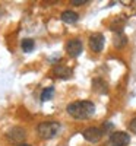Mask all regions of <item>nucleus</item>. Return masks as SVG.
Segmentation results:
<instances>
[{"label":"nucleus","mask_w":136,"mask_h":146,"mask_svg":"<svg viewBox=\"0 0 136 146\" xmlns=\"http://www.w3.org/2000/svg\"><path fill=\"white\" fill-rule=\"evenodd\" d=\"M66 111L76 120H86L95 114V105L91 101H75L66 107Z\"/></svg>","instance_id":"nucleus-1"},{"label":"nucleus","mask_w":136,"mask_h":146,"mask_svg":"<svg viewBox=\"0 0 136 146\" xmlns=\"http://www.w3.org/2000/svg\"><path fill=\"white\" fill-rule=\"evenodd\" d=\"M18 146H31V145H28V143H21V145H18Z\"/></svg>","instance_id":"nucleus-16"},{"label":"nucleus","mask_w":136,"mask_h":146,"mask_svg":"<svg viewBox=\"0 0 136 146\" xmlns=\"http://www.w3.org/2000/svg\"><path fill=\"white\" fill-rule=\"evenodd\" d=\"M53 95H54V88L53 86H48V88H45L43 92H41V101L43 102H45V101H50L51 98H53Z\"/></svg>","instance_id":"nucleus-13"},{"label":"nucleus","mask_w":136,"mask_h":146,"mask_svg":"<svg viewBox=\"0 0 136 146\" xmlns=\"http://www.w3.org/2000/svg\"><path fill=\"white\" fill-rule=\"evenodd\" d=\"M92 91L97 94H107L108 92V85L105 80H103L101 78H95L92 79Z\"/></svg>","instance_id":"nucleus-9"},{"label":"nucleus","mask_w":136,"mask_h":146,"mask_svg":"<svg viewBox=\"0 0 136 146\" xmlns=\"http://www.w3.org/2000/svg\"><path fill=\"white\" fill-rule=\"evenodd\" d=\"M66 51H67V54H69L70 57H73V58L78 57V56H81L82 51H83V44H82V41L78 40V38L70 40V41L66 44Z\"/></svg>","instance_id":"nucleus-6"},{"label":"nucleus","mask_w":136,"mask_h":146,"mask_svg":"<svg viewBox=\"0 0 136 146\" xmlns=\"http://www.w3.org/2000/svg\"><path fill=\"white\" fill-rule=\"evenodd\" d=\"M104 35L100 34V32H95L89 36V47H91V50L95 51V53H100L103 51V48H104Z\"/></svg>","instance_id":"nucleus-7"},{"label":"nucleus","mask_w":136,"mask_h":146,"mask_svg":"<svg viewBox=\"0 0 136 146\" xmlns=\"http://www.w3.org/2000/svg\"><path fill=\"white\" fill-rule=\"evenodd\" d=\"M129 129H130V131L132 133H135V135H136V117L130 121V123H129Z\"/></svg>","instance_id":"nucleus-15"},{"label":"nucleus","mask_w":136,"mask_h":146,"mask_svg":"<svg viewBox=\"0 0 136 146\" xmlns=\"http://www.w3.org/2000/svg\"><path fill=\"white\" fill-rule=\"evenodd\" d=\"M113 44L116 48H121V47H125L127 44V36L125 35V32L120 31V32H116L114 35V38H113Z\"/></svg>","instance_id":"nucleus-11"},{"label":"nucleus","mask_w":136,"mask_h":146,"mask_svg":"<svg viewBox=\"0 0 136 146\" xmlns=\"http://www.w3.org/2000/svg\"><path fill=\"white\" fill-rule=\"evenodd\" d=\"M53 75L59 79H70L72 75H73V70L63 66V64H57L53 67Z\"/></svg>","instance_id":"nucleus-8"},{"label":"nucleus","mask_w":136,"mask_h":146,"mask_svg":"<svg viewBox=\"0 0 136 146\" xmlns=\"http://www.w3.org/2000/svg\"><path fill=\"white\" fill-rule=\"evenodd\" d=\"M86 3H88V0H72L70 2V5H73V6H82Z\"/></svg>","instance_id":"nucleus-14"},{"label":"nucleus","mask_w":136,"mask_h":146,"mask_svg":"<svg viewBox=\"0 0 136 146\" xmlns=\"http://www.w3.org/2000/svg\"><path fill=\"white\" fill-rule=\"evenodd\" d=\"M129 142H130V136L126 131H114L110 135L107 146H127Z\"/></svg>","instance_id":"nucleus-3"},{"label":"nucleus","mask_w":136,"mask_h":146,"mask_svg":"<svg viewBox=\"0 0 136 146\" xmlns=\"http://www.w3.org/2000/svg\"><path fill=\"white\" fill-rule=\"evenodd\" d=\"M59 130H60V123L59 121H43V123H40L38 127H37L38 136L45 139V140L56 137Z\"/></svg>","instance_id":"nucleus-2"},{"label":"nucleus","mask_w":136,"mask_h":146,"mask_svg":"<svg viewBox=\"0 0 136 146\" xmlns=\"http://www.w3.org/2000/svg\"><path fill=\"white\" fill-rule=\"evenodd\" d=\"M34 47H35V44H34V40H31V38H23L21 41V48L23 53H31L34 50Z\"/></svg>","instance_id":"nucleus-12"},{"label":"nucleus","mask_w":136,"mask_h":146,"mask_svg":"<svg viewBox=\"0 0 136 146\" xmlns=\"http://www.w3.org/2000/svg\"><path fill=\"white\" fill-rule=\"evenodd\" d=\"M7 140L13 142V143H23V139L27 137V131L23 130L22 127H12L7 133H6Z\"/></svg>","instance_id":"nucleus-5"},{"label":"nucleus","mask_w":136,"mask_h":146,"mask_svg":"<svg viewBox=\"0 0 136 146\" xmlns=\"http://www.w3.org/2000/svg\"><path fill=\"white\" fill-rule=\"evenodd\" d=\"M104 135V130L101 129H98V127H88V129H85L82 131V136L85 140H88L91 143H97V142H100L101 137Z\"/></svg>","instance_id":"nucleus-4"},{"label":"nucleus","mask_w":136,"mask_h":146,"mask_svg":"<svg viewBox=\"0 0 136 146\" xmlns=\"http://www.w3.org/2000/svg\"><path fill=\"white\" fill-rule=\"evenodd\" d=\"M60 19L63 21L65 23H76L78 19H79V15L76 13V12H73V10H65V12H61Z\"/></svg>","instance_id":"nucleus-10"}]
</instances>
